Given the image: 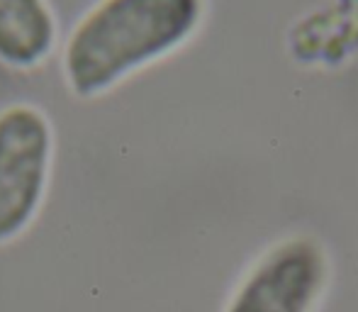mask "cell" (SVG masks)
<instances>
[{"mask_svg": "<svg viewBox=\"0 0 358 312\" xmlns=\"http://www.w3.org/2000/svg\"><path fill=\"white\" fill-rule=\"evenodd\" d=\"M200 15L203 0H98L64 44L62 69L69 90L78 98L103 95L183 44Z\"/></svg>", "mask_w": 358, "mask_h": 312, "instance_id": "cell-1", "label": "cell"}, {"mask_svg": "<svg viewBox=\"0 0 358 312\" xmlns=\"http://www.w3.org/2000/svg\"><path fill=\"white\" fill-rule=\"evenodd\" d=\"M54 132L49 118L29 103L0 110V244L27 229L44 200Z\"/></svg>", "mask_w": 358, "mask_h": 312, "instance_id": "cell-2", "label": "cell"}, {"mask_svg": "<svg viewBox=\"0 0 358 312\" xmlns=\"http://www.w3.org/2000/svg\"><path fill=\"white\" fill-rule=\"evenodd\" d=\"M327 283V259L312 239L273 246L246 274L224 312H310Z\"/></svg>", "mask_w": 358, "mask_h": 312, "instance_id": "cell-3", "label": "cell"}, {"mask_svg": "<svg viewBox=\"0 0 358 312\" xmlns=\"http://www.w3.org/2000/svg\"><path fill=\"white\" fill-rule=\"evenodd\" d=\"M57 44V17L47 0H0V64L29 71Z\"/></svg>", "mask_w": 358, "mask_h": 312, "instance_id": "cell-4", "label": "cell"}]
</instances>
